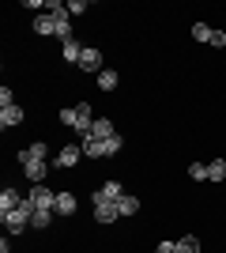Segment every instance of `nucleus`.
Returning <instances> with one entry per match:
<instances>
[{"mask_svg":"<svg viewBox=\"0 0 226 253\" xmlns=\"http://www.w3.org/2000/svg\"><path fill=\"white\" fill-rule=\"evenodd\" d=\"M61 121H65L72 132H79V136H91V125H95V114H91V102H79L72 106V110H61Z\"/></svg>","mask_w":226,"mask_h":253,"instance_id":"obj_1","label":"nucleus"},{"mask_svg":"<svg viewBox=\"0 0 226 253\" xmlns=\"http://www.w3.org/2000/svg\"><path fill=\"white\" fill-rule=\"evenodd\" d=\"M19 193H15V189H4V193H0V215H8V211H15V208H19Z\"/></svg>","mask_w":226,"mask_h":253,"instance_id":"obj_15","label":"nucleus"},{"mask_svg":"<svg viewBox=\"0 0 226 253\" xmlns=\"http://www.w3.org/2000/svg\"><path fill=\"white\" fill-rule=\"evenodd\" d=\"M177 253H200V238H196V234H185V238H177Z\"/></svg>","mask_w":226,"mask_h":253,"instance_id":"obj_17","label":"nucleus"},{"mask_svg":"<svg viewBox=\"0 0 226 253\" xmlns=\"http://www.w3.org/2000/svg\"><path fill=\"white\" fill-rule=\"evenodd\" d=\"M189 178L193 181H207V167L204 163H193V167H189Z\"/></svg>","mask_w":226,"mask_h":253,"instance_id":"obj_22","label":"nucleus"},{"mask_svg":"<svg viewBox=\"0 0 226 253\" xmlns=\"http://www.w3.org/2000/svg\"><path fill=\"white\" fill-rule=\"evenodd\" d=\"M31 215H34V204H31V201H23L15 211L0 215V223H4V227H8L11 234H19V231H27V227H31Z\"/></svg>","mask_w":226,"mask_h":253,"instance_id":"obj_2","label":"nucleus"},{"mask_svg":"<svg viewBox=\"0 0 226 253\" xmlns=\"http://www.w3.org/2000/svg\"><path fill=\"white\" fill-rule=\"evenodd\" d=\"M23 174H27L34 185H42L45 181V163H38V159H34V163H23Z\"/></svg>","mask_w":226,"mask_h":253,"instance_id":"obj_14","label":"nucleus"},{"mask_svg":"<svg viewBox=\"0 0 226 253\" xmlns=\"http://www.w3.org/2000/svg\"><path fill=\"white\" fill-rule=\"evenodd\" d=\"M65 8H68V15H83V11L91 8V4H87V0H68Z\"/></svg>","mask_w":226,"mask_h":253,"instance_id":"obj_23","label":"nucleus"},{"mask_svg":"<svg viewBox=\"0 0 226 253\" xmlns=\"http://www.w3.org/2000/svg\"><path fill=\"white\" fill-rule=\"evenodd\" d=\"M34 159H38V163H45V144H42V140L19 151V163H34Z\"/></svg>","mask_w":226,"mask_h":253,"instance_id":"obj_13","label":"nucleus"},{"mask_svg":"<svg viewBox=\"0 0 226 253\" xmlns=\"http://www.w3.org/2000/svg\"><path fill=\"white\" fill-rule=\"evenodd\" d=\"M75 208H79V204H75L72 193H57V204H53L57 215H75Z\"/></svg>","mask_w":226,"mask_h":253,"instance_id":"obj_10","label":"nucleus"},{"mask_svg":"<svg viewBox=\"0 0 226 253\" xmlns=\"http://www.w3.org/2000/svg\"><path fill=\"white\" fill-rule=\"evenodd\" d=\"M117 208H121V215H136V211H140V201L125 193V197H121V201H117Z\"/></svg>","mask_w":226,"mask_h":253,"instance_id":"obj_19","label":"nucleus"},{"mask_svg":"<svg viewBox=\"0 0 226 253\" xmlns=\"http://www.w3.org/2000/svg\"><path fill=\"white\" fill-rule=\"evenodd\" d=\"M53 215H57V211H49V208H34L31 227H38V231H42V227H49V223H53Z\"/></svg>","mask_w":226,"mask_h":253,"instance_id":"obj_16","label":"nucleus"},{"mask_svg":"<svg viewBox=\"0 0 226 253\" xmlns=\"http://www.w3.org/2000/svg\"><path fill=\"white\" fill-rule=\"evenodd\" d=\"M159 253H177V242H159Z\"/></svg>","mask_w":226,"mask_h":253,"instance_id":"obj_28","label":"nucleus"},{"mask_svg":"<svg viewBox=\"0 0 226 253\" xmlns=\"http://www.w3.org/2000/svg\"><path fill=\"white\" fill-rule=\"evenodd\" d=\"M95 219L98 223H117L121 219V208L113 201H95Z\"/></svg>","mask_w":226,"mask_h":253,"instance_id":"obj_4","label":"nucleus"},{"mask_svg":"<svg viewBox=\"0 0 226 253\" xmlns=\"http://www.w3.org/2000/svg\"><path fill=\"white\" fill-rule=\"evenodd\" d=\"M34 34H57V19H53V11H42V15H34Z\"/></svg>","mask_w":226,"mask_h":253,"instance_id":"obj_9","label":"nucleus"},{"mask_svg":"<svg viewBox=\"0 0 226 253\" xmlns=\"http://www.w3.org/2000/svg\"><path fill=\"white\" fill-rule=\"evenodd\" d=\"M207 45H215V49H223V45H226V34H223V31H211V38H207Z\"/></svg>","mask_w":226,"mask_h":253,"instance_id":"obj_26","label":"nucleus"},{"mask_svg":"<svg viewBox=\"0 0 226 253\" xmlns=\"http://www.w3.org/2000/svg\"><path fill=\"white\" fill-rule=\"evenodd\" d=\"M91 136H98V140L117 136V132H113V121H109V117H95V125H91Z\"/></svg>","mask_w":226,"mask_h":253,"instance_id":"obj_11","label":"nucleus"},{"mask_svg":"<svg viewBox=\"0 0 226 253\" xmlns=\"http://www.w3.org/2000/svg\"><path fill=\"white\" fill-rule=\"evenodd\" d=\"M23 121V106L19 102H11V106H0V125L8 128V125H19Z\"/></svg>","mask_w":226,"mask_h":253,"instance_id":"obj_8","label":"nucleus"},{"mask_svg":"<svg viewBox=\"0 0 226 253\" xmlns=\"http://www.w3.org/2000/svg\"><path fill=\"white\" fill-rule=\"evenodd\" d=\"M207 178H211V181H223V178H226V163H223V159L207 163Z\"/></svg>","mask_w":226,"mask_h":253,"instance_id":"obj_21","label":"nucleus"},{"mask_svg":"<svg viewBox=\"0 0 226 253\" xmlns=\"http://www.w3.org/2000/svg\"><path fill=\"white\" fill-rule=\"evenodd\" d=\"M79 155H83V148H79V144H68V148L57 151V167H61V170L75 167V163H79Z\"/></svg>","mask_w":226,"mask_h":253,"instance_id":"obj_5","label":"nucleus"},{"mask_svg":"<svg viewBox=\"0 0 226 253\" xmlns=\"http://www.w3.org/2000/svg\"><path fill=\"white\" fill-rule=\"evenodd\" d=\"M121 197H125L121 181H106V185H98V189H95V201H113V204H117Z\"/></svg>","mask_w":226,"mask_h":253,"instance_id":"obj_6","label":"nucleus"},{"mask_svg":"<svg viewBox=\"0 0 226 253\" xmlns=\"http://www.w3.org/2000/svg\"><path fill=\"white\" fill-rule=\"evenodd\" d=\"M193 38H196V42H207V38H211V27H207V23H196V27H193Z\"/></svg>","mask_w":226,"mask_h":253,"instance_id":"obj_24","label":"nucleus"},{"mask_svg":"<svg viewBox=\"0 0 226 253\" xmlns=\"http://www.w3.org/2000/svg\"><path fill=\"white\" fill-rule=\"evenodd\" d=\"M102 144H106V159H109V155H117V151H121L125 140H121V136H109V140H102Z\"/></svg>","mask_w":226,"mask_h":253,"instance_id":"obj_25","label":"nucleus"},{"mask_svg":"<svg viewBox=\"0 0 226 253\" xmlns=\"http://www.w3.org/2000/svg\"><path fill=\"white\" fill-rule=\"evenodd\" d=\"M27 201H31L34 208H49V211H53V204H57V193H53V189H45V185H34Z\"/></svg>","mask_w":226,"mask_h":253,"instance_id":"obj_3","label":"nucleus"},{"mask_svg":"<svg viewBox=\"0 0 226 253\" xmlns=\"http://www.w3.org/2000/svg\"><path fill=\"white\" fill-rule=\"evenodd\" d=\"M98 87H102V91H113V87H117V72L102 68V72H98Z\"/></svg>","mask_w":226,"mask_h":253,"instance_id":"obj_20","label":"nucleus"},{"mask_svg":"<svg viewBox=\"0 0 226 253\" xmlns=\"http://www.w3.org/2000/svg\"><path fill=\"white\" fill-rule=\"evenodd\" d=\"M79 57H83V45L75 42V38H72V42H65V61L68 64H79Z\"/></svg>","mask_w":226,"mask_h":253,"instance_id":"obj_18","label":"nucleus"},{"mask_svg":"<svg viewBox=\"0 0 226 253\" xmlns=\"http://www.w3.org/2000/svg\"><path fill=\"white\" fill-rule=\"evenodd\" d=\"M79 68H83V72H102V57H98V49H83Z\"/></svg>","mask_w":226,"mask_h":253,"instance_id":"obj_12","label":"nucleus"},{"mask_svg":"<svg viewBox=\"0 0 226 253\" xmlns=\"http://www.w3.org/2000/svg\"><path fill=\"white\" fill-rule=\"evenodd\" d=\"M11 102H15V98H11V91H8V87H0V106H11Z\"/></svg>","mask_w":226,"mask_h":253,"instance_id":"obj_27","label":"nucleus"},{"mask_svg":"<svg viewBox=\"0 0 226 253\" xmlns=\"http://www.w3.org/2000/svg\"><path fill=\"white\" fill-rule=\"evenodd\" d=\"M79 148H83L87 159H106V144H102L98 136H83V144H79Z\"/></svg>","mask_w":226,"mask_h":253,"instance_id":"obj_7","label":"nucleus"}]
</instances>
